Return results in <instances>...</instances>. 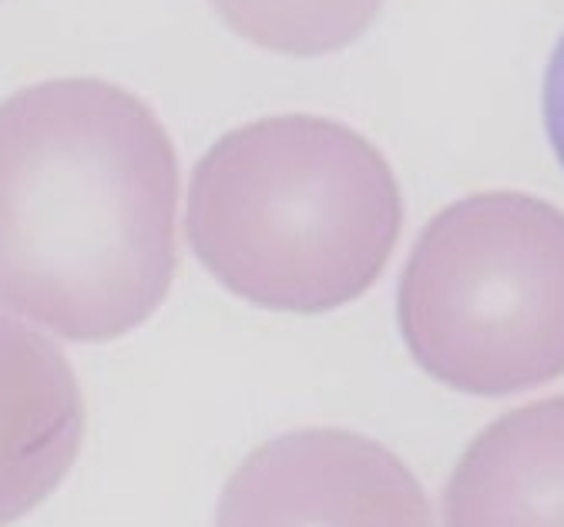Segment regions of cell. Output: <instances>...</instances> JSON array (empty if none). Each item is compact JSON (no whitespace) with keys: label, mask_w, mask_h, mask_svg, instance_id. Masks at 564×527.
I'll list each match as a JSON object with an SVG mask.
<instances>
[{"label":"cell","mask_w":564,"mask_h":527,"mask_svg":"<svg viewBox=\"0 0 564 527\" xmlns=\"http://www.w3.org/2000/svg\"><path fill=\"white\" fill-rule=\"evenodd\" d=\"M216 14L246 41L290 54L319 57L357 41L383 0H208Z\"/></svg>","instance_id":"52a82bcc"},{"label":"cell","mask_w":564,"mask_h":527,"mask_svg":"<svg viewBox=\"0 0 564 527\" xmlns=\"http://www.w3.org/2000/svg\"><path fill=\"white\" fill-rule=\"evenodd\" d=\"M397 323L431 380L511 397L564 376V212L524 192L441 208L400 272Z\"/></svg>","instance_id":"3957f363"},{"label":"cell","mask_w":564,"mask_h":527,"mask_svg":"<svg viewBox=\"0 0 564 527\" xmlns=\"http://www.w3.org/2000/svg\"><path fill=\"white\" fill-rule=\"evenodd\" d=\"M444 527H564V394L487 423L444 487Z\"/></svg>","instance_id":"8992f818"},{"label":"cell","mask_w":564,"mask_h":527,"mask_svg":"<svg viewBox=\"0 0 564 527\" xmlns=\"http://www.w3.org/2000/svg\"><path fill=\"white\" fill-rule=\"evenodd\" d=\"M188 243L219 286L272 313H333L383 276L403 195L383 152L333 118L249 121L188 182Z\"/></svg>","instance_id":"7a4b0ae2"},{"label":"cell","mask_w":564,"mask_h":527,"mask_svg":"<svg viewBox=\"0 0 564 527\" xmlns=\"http://www.w3.org/2000/svg\"><path fill=\"white\" fill-rule=\"evenodd\" d=\"M216 527H437L416 474L373 437L339 427L259 443L229 474Z\"/></svg>","instance_id":"277c9868"},{"label":"cell","mask_w":564,"mask_h":527,"mask_svg":"<svg viewBox=\"0 0 564 527\" xmlns=\"http://www.w3.org/2000/svg\"><path fill=\"white\" fill-rule=\"evenodd\" d=\"M544 128L551 138L554 155L564 169V34L551 54L547 74H544Z\"/></svg>","instance_id":"ba28073f"},{"label":"cell","mask_w":564,"mask_h":527,"mask_svg":"<svg viewBox=\"0 0 564 527\" xmlns=\"http://www.w3.org/2000/svg\"><path fill=\"white\" fill-rule=\"evenodd\" d=\"M178 269V155L155 111L98 78L0 101V306L108 343L165 303Z\"/></svg>","instance_id":"6da1fadb"},{"label":"cell","mask_w":564,"mask_h":527,"mask_svg":"<svg viewBox=\"0 0 564 527\" xmlns=\"http://www.w3.org/2000/svg\"><path fill=\"white\" fill-rule=\"evenodd\" d=\"M82 433L85 404L64 353L0 313V524L57 487L78 458Z\"/></svg>","instance_id":"5b68a950"}]
</instances>
